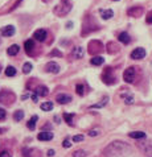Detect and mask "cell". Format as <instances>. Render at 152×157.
I'll use <instances>...</instances> for the list:
<instances>
[{
    "label": "cell",
    "instance_id": "obj_35",
    "mask_svg": "<svg viewBox=\"0 0 152 157\" xmlns=\"http://www.w3.org/2000/svg\"><path fill=\"white\" fill-rule=\"evenodd\" d=\"M147 23H148V24H152V12H150L148 16H147Z\"/></svg>",
    "mask_w": 152,
    "mask_h": 157
},
{
    "label": "cell",
    "instance_id": "obj_6",
    "mask_svg": "<svg viewBox=\"0 0 152 157\" xmlns=\"http://www.w3.org/2000/svg\"><path fill=\"white\" fill-rule=\"evenodd\" d=\"M33 37L36 38L37 41H45V38H46V30L45 29H37L36 32H34L33 34Z\"/></svg>",
    "mask_w": 152,
    "mask_h": 157
},
{
    "label": "cell",
    "instance_id": "obj_25",
    "mask_svg": "<svg viewBox=\"0 0 152 157\" xmlns=\"http://www.w3.org/2000/svg\"><path fill=\"white\" fill-rule=\"evenodd\" d=\"M122 98L124 99V103H126V104H132V103H134V97H132V95L122 94Z\"/></svg>",
    "mask_w": 152,
    "mask_h": 157
},
{
    "label": "cell",
    "instance_id": "obj_9",
    "mask_svg": "<svg viewBox=\"0 0 152 157\" xmlns=\"http://www.w3.org/2000/svg\"><path fill=\"white\" fill-rule=\"evenodd\" d=\"M37 139L40 141H48V140H52L53 139V133L52 132H40L37 135Z\"/></svg>",
    "mask_w": 152,
    "mask_h": 157
},
{
    "label": "cell",
    "instance_id": "obj_1",
    "mask_svg": "<svg viewBox=\"0 0 152 157\" xmlns=\"http://www.w3.org/2000/svg\"><path fill=\"white\" fill-rule=\"evenodd\" d=\"M128 153H131V147L123 141H112L103 149L105 157H126Z\"/></svg>",
    "mask_w": 152,
    "mask_h": 157
},
{
    "label": "cell",
    "instance_id": "obj_37",
    "mask_svg": "<svg viewBox=\"0 0 152 157\" xmlns=\"http://www.w3.org/2000/svg\"><path fill=\"white\" fill-rule=\"evenodd\" d=\"M54 153H56V152H54L53 149H49V151H48V153H46V155L49 156V157H53V156H54Z\"/></svg>",
    "mask_w": 152,
    "mask_h": 157
},
{
    "label": "cell",
    "instance_id": "obj_31",
    "mask_svg": "<svg viewBox=\"0 0 152 157\" xmlns=\"http://www.w3.org/2000/svg\"><path fill=\"white\" fill-rule=\"evenodd\" d=\"M62 145H64V148H70V147H72V141L69 140V139H65Z\"/></svg>",
    "mask_w": 152,
    "mask_h": 157
},
{
    "label": "cell",
    "instance_id": "obj_11",
    "mask_svg": "<svg viewBox=\"0 0 152 157\" xmlns=\"http://www.w3.org/2000/svg\"><path fill=\"white\" fill-rule=\"evenodd\" d=\"M84 53H85V52H84V48H82V46H76L74 50L72 52L73 57L77 58V59H80V58L84 57Z\"/></svg>",
    "mask_w": 152,
    "mask_h": 157
},
{
    "label": "cell",
    "instance_id": "obj_4",
    "mask_svg": "<svg viewBox=\"0 0 152 157\" xmlns=\"http://www.w3.org/2000/svg\"><path fill=\"white\" fill-rule=\"evenodd\" d=\"M146 57V50L143 48H136L135 50L131 52V58L132 59H143Z\"/></svg>",
    "mask_w": 152,
    "mask_h": 157
},
{
    "label": "cell",
    "instance_id": "obj_19",
    "mask_svg": "<svg viewBox=\"0 0 152 157\" xmlns=\"http://www.w3.org/2000/svg\"><path fill=\"white\" fill-rule=\"evenodd\" d=\"M118 40H119L120 42H123V44H128L130 41H131V38H130V36H128L127 32H122V33L119 34Z\"/></svg>",
    "mask_w": 152,
    "mask_h": 157
},
{
    "label": "cell",
    "instance_id": "obj_38",
    "mask_svg": "<svg viewBox=\"0 0 152 157\" xmlns=\"http://www.w3.org/2000/svg\"><path fill=\"white\" fill-rule=\"evenodd\" d=\"M52 56H60V57H62V53H60V52H57V50H54L53 53H52Z\"/></svg>",
    "mask_w": 152,
    "mask_h": 157
},
{
    "label": "cell",
    "instance_id": "obj_30",
    "mask_svg": "<svg viewBox=\"0 0 152 157\" xmlns=\"http://www.w3.org/2000/svg\"><path fill=\"white\" fill-rule=\"evenodd\" d=\"M6 116H7V112L4 108H0V120H4L6 119Z\"/></svg>",
    "mask_w": 152,
    "mask_h": 157
},
{
    "label": "cell",
    "instance_id": "obj_13",
    "mask_svg": "<svg viewBox=\"0 0 152 157\" xmlns=\"http://www.w3.org/2000/svg\"><path fill=\"white\" fill-rule=\"evenodd\" d=\"M103 62H105V58L101 57V56H95V57L90 59V63L94 65V66H99V65H102Z\"/></svg>",
    "mask_w": 152,
    "mask_h": 157
},
{
    "label": "cell",
    "instance_id": "obj_18",
    "mask_svg": "<svg viewBox=\"0 0 152 157\" xmlns=\"http://www.w3.org/2000/svg\"><path fill=\"white\" fill-rule=\"evenodd\" d=\"M25 52H27L28 54H30L33 52V49H34V42H33V40H27L25 41Z\"/></svg>",
    "mask_w": 152,
    "mask_h": 157
},
{
    "label": "cell",
    "instance_id": "obj_8",
    "mask_svg": "<svg viewBox=\"0 0 152 157\" xmlns=\"http://www.w3.org/2000/svg\"><path fill=\"white\" fill-rule=\"evenodd\" d=\"M46 71L53 73V74H58V73H60V66H58V63H56V62H49V63L46 65Z\"/></svg>",
    "mask_w": 152,
    "mask_h": 157
},
{
    "label": "cell",
    "instance_id": "obj_14",
    "mask_svg": "<svg viewBox=\"0 0 152 157\" xmlns=\"http://www.w3.org/2000/svg\"><path fill=\"white\" fill-rule=\"evenodd\" d=\"M36 94L38 95V97H46L48 94H49V90H48L46 86H40L36 89Z\"/></svg>",
    "mask_w": 152,
    "mask_h": 157
},
{
    "label": "cell",
    "instance_id": "obj_22",
    "mask_svg": "<svg viewBox=\"0 0 152 157\" xmlns=\"http://www.w3.org/2000/svg\"><path fill=\"white\" fill-rule=\"evenodd\" d=\"M23 119H24V111L19 110V111H16L15 114H14V120L15 121H20V120H23Z\"/></svg>",
    "mask_w": 152,
    "mask_h": 157
},
{
    "label": "cell",
    "instance_id": "obj_27",
    "mask_svg": "<svg viewBox=\"0 0 152 157\" xmlns=\"http://www.w3.org/2000/svg\"><path fill=\"white\" fill-rule=\"evenodd\" d=\"M62 116H64L65 121H66L69 125H73V115H70V114H64Z\"/></svg>",
    "mask_w": 152,
    "mask_h": 157
},
{
    "label": "cell",
    "instance_id": "obj_36",
    "mask_svg": "<svg viewBox=\"0 0 152 157\" xmlns=\"http://www.w3.org/2000/svg\"><path fill=\"white\" fill-rule=\"evenodd\" d=\"M32 100H33V102H38V95L36 93L32 94Z\"/></svg>",
    "mask_w": 152,
    "mask_h": 157
},
{
    "label": "cell",
    "instance_id": "obj_3",
    "mask_svg": "<svg viewBox=\"0 0 152 157\" xmlns=\"http://www.w3.org/2000/svg\"><path fill=\"white\" fill-rule=\"evenodd\" d=\"M135 75H136L135 67H128V69H126L123 73V79L127 82V83H132V82L135 81Z\"/></svg>",
    "mask_w": 152,
    "mask_h": 157
},
{
    "label": "cell",
    "instance_id": "obj_10",
    "mask_svg": "<svg viewBox=\"0 0 152 157\" xmlns=\"http://www.w3.org/2000/svg\"><path fill=\"white\" fill-rule=\"evenodd\" d=\"M56 100H57L60 104H68L69 102H72V97H69L66 94H60Z\"/></svg>",
    "mask_w": 152,
    "mask_h": 157
},
{
    "label": "cell",
    "instance_id": "obj_16",
    "mask_svg": "<svg viewBox=\"0 0 152 157\" xmlns=\"http://www.w3.org/2000/svg\"><path fill=\"white\" fill-rule=\"evenodd\" d=\"M101 16H102V19L108 20L114 16V12H112V10H101Z\"/></svg>",
    "mask_w": 152,
    "mask_h": 157
},
{
    "label": "cell",
    "instance_id": "obj_39",
    "mask_svg": "<svg viewBox=\"0 0 152 157\" xmlns=\"http://www.w3.org/2000/svg\"><path fill=\"white\" fill-rule=\"evenodd\" d=\"M3 132H4V129H3V128H0V133H3Z\"/></svg>",
    "mask_w": 152,
    "mask_h": 157
},
{
    "label": "cell",
    "instance_id": "obj_24",
    "mask_svg": "<svg viewBox=\"0 0 152 157\" xmlns=\"http://www.w3.org/2000/svg\"><path fill=\"white\" fill-rule=\"evenodd\" d=\"M6 75L7 77H15L16 75V69L14 66H8L6 69Z\"/></svg>",
    "mask_w": 152,
    "mask_h": 157
},
{
    "label": "cell",
    "instance_id": "obj_32",
    "mask_svg": "<svg viewBox=\"0 0 152 157\" xmlns=\"http://www.w3.org/2000/svg\"><path fill=\"white\" fill-rule=\"evenodd\" d=\"M98 135H99V129H91L89 132V136H91V137H93V136H98Z\"/></svg>",
    "mask_w": 152,
    "mask_h": 157
},
{
    "label": "cell",
    "instance_id": "obj_28",
    "mask_svg": "<svg viewBox=\"0 0 152 157\" xmlns=\"http://www.w3.org/2000/svg\"><path fill=\"white\" fill-rule=\"evenodd\" d=\"M76 91H77L78 95H84V94H85V87H84V85H80V83H78V85L76 86Z\"/></svg>",
    "mask_w": 152,
    "mask_h": 157
},
{
    "label": "cell",
    "instance_id": "obj_20",
    "mask_svg": "<svg viewBox=\"0 0 152 157\" xmlns=\"http://www.w3.org/2000/svg\"><path fill=\"white\" fill-rule=\"evenodd\" d=\"M37 119H38V117H37L36 115H33L32 117H30V120L28 121V124H27L29 129H32V131H33L34 128H36V123H37Z\"/></svg>",
    "mask_w": 152,
    "mask_h": 157
},
{
    "label": "cell",
    "instance_id": "obj_33",
    "mask_svg": "<svg viewBox=\"0 0 152 157\" xmlns=\"http://www.w3.org/2000/svg\"><path fill=\"white\" fill-rule=\"evenodd\" d=\"M82 140H84V136H82V135H77V136H74V137H73V141H74V143L82 141Z\"/></svg>",
    "mask_w": 152,
    "mask_h": 157
},
{
    "label": "cell",
    "instance_id": "obj_7",
    "mask_svg": "<svg viewBox=\"0 0 152 157\" xmlns=\"http://www.w3.org/2000/svg\"><path fill=\"white\" fill-rule=\"evenodd\" d=\"M2 34L4 37H11L15 34V27H12V25H8V27H4L2 29Z\"/></svg>",
    "mask_w": 152,
    "mask_h": 157
},
{
    "label": "cell",
    "instance_id": "obj_23",
    "mask_svg": "<svg viewBox=\"0 0 152 157\" xmlns=\"http://www.w3.org/2000/svg\"><path fill=\"white\" fill-rule=\"evenodd\" d=\"M107 100H108V97H105L102 99V102H99V103H97V104H93L90 108H101V107H103V106H106L107 104Z\"/></svg>",
    "mask_w": 152,
    "mask_h": 157
},
{
    "label": "cell",
    "instance_id": "obj_15",
    "mask_svg": "<svg viewBox=\"0 0 152 157\" xmlns=\"http://www.w3.org/2000/svg\"><path fill=\"white\" fill-rule=\"evenodd\" d=\"M128 136L130 137H132V139H146V133L144 132H142V131H134V132H130L128 133Z\"/></svg>",
    "mask_w": 152,
    "mask_h": 157
},
{
    "label": "cell",
    "instance_id": "obj_41",
    "mask_svg": "<svg viewBox=\"0 0 152 157\" xmlns=\"http://www.w3.org/2000/svg\"><path fill=\"white\" fill-rule=\"evenodd\" d=\"M0 42H2V41H0Z\"/></svg>",
    "mask_w": 152,
    "mask_h": 157
},
{
    "label": "cell",
    "instance_id": "obj_26",
    "mask_svg": "<svg viewBox=\"0 0 152 157\" xmlns=\"http://www.w3.org/2000/svg\"><path fill=\"white\" fill-rule=\"evenodd\" d=\"M86 156H88L86 151H82V149H78L73 153V157H86Z\"/></svg>",
    "mask_w": 152,
    "mask_h": 157
},
{
    "label": "cell",
    "instance_id": "obj_21",
    "mask_svg": "<svg viewBox=\"0 0 152 157\" xmlns=\"http://www.w3.org/2000/svg\"><path fill=\"white\" fill-rule=\"evenodd\" d=\"M41 110L42 111H50V110H53V103L52 102H44V103H41Z\"/></svg>",
    "mask_w": 152,
    "mask_h": 157
},
{
    "label": "cell",
    "instance_id": "obj_17",
    "mask_svg": "<svg viewBox=\"0 0 152 157\" xmlns=\"http://www.w3.org/2000/svg\"><path fill=\"white\" fill-rule=\"evenodd\" d=\"M19 50H20L19 45H16V44H14V45H11L10 48H8L7 53H8V56H16L17 53H19Z\"/></svg>",
    "mask_w": 152,
    "mask_h": 157
},
{
    "label": "cell",
    "instance_id": "obj_12",
    "mask_svg": "<svg viewBox=\"0 0 152 157\" xmlns=\"http://www.w3.org/2000/svg\"><path fill=\"white\" fill-rule=\"evenodd\" d=\"M143 13V8L140 7H135V8H131V10H128V15L130 16H132V17H139Z\"/></svg>",
    "mask_w": 152,
    "mask_h": 157
},
{
    "label": "cell",
    "instance_id": "obj_34",
    "mask_svg": "<svg viewBox=\"0 0 152 157\" xmlns=\"http://www.w3.org/2000/svg\"><path fill=\"white\" fill-rule=\"evenodd\" d=\"M0 157H12V156H11V153L8 151H4V152L0 153Z\"/></svg>",
    "mask_w": 152,
    "mask_h": 157
},
{
    "label": "cell",
    "instance_id": "obj_29",
    "mask_svg": "<svg viewBox=\"0 0 152 157\" xmlns=\"http://www.w3.org/2000/svg\"><path fill=\"white\" fill-rule=\"evenodd\" d=\"M32 63H29V62H27V63H25L24 65V66H23V73L24 74H28V73H30V70H32Z\"/></svg>",
    "mask_w": 152,
    "mask_h": 157
},
{
    "label": "cell",
    "instance_id": "obj_40",
    "mask_svg": "<svg viewBox=\"0 0 152 157\" xmlns=\"http://www.w3.org/2000/svg\"><path fill=\"white\" fill-rule=\"evenodd\" d=\"M0 71H2V69H0Z\"/></svg>",
    "mask_w": 152,
    "mask_h": 157
},
{
    "label": "cell",
    "instance_id": "obj_2",
    "mask_svg": "<svg viewBox=\"0 0 152 157\" xmlns=\"http://www.w3.org/2000/svg\"><path fill=\"white\" fill-rule=\"evenodd\" d=\"M138 147L140 149L144 156L147 157H152V140H146V141H139Z\"/></svg>",
    "mask_w": 152,
    "mask_h": 157
},
{
    "label": "cell",
    "instance_id": "obj_5",
    "mask_svg": "<svg viewBox=\"0 0 152 157\" xmlns=\"http://www.w3.org/2000/svg\"><path fill=\"white\" fill-rule=\"evenodd\" d=\"M23 156L24 157H41L40 152L34 148H24L23 149Z\"/></svg>",
    "mask_w": 152,
    "mask_h": 157
}]
</instances>
